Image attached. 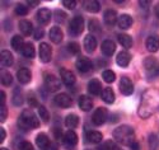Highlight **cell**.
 Wrapping results in <instances>:
<instances>
[{
    "label": "cell",
    "mask_w": 159,
    "mask_h": 150,
    "mask_svg": "<svg viewBox=\"0 0 159 150\" xmlns=\"http://www.w3.org/2000/svg\"><path fill=\"white\" fill-rule=\"evenodd\" d=\"M157 111H159V92L155 89H149L143 94L138 113L143 118H148Z\"/></svg>",
    "instance_id": "cell-1"
},
{
    "label": "cell",
    "mask_w": 159,
    "mask_h": 150,
    "mask_svg": "<svg viewBox=\"0 0 159 150\" xmlns=\"http://www.w3.org/2000/svg\"><path fill=\"white\" fill-rule=\"evenodd\" d=\"M113 139L117 143H121L122 145H127L130 146L132 143L135 141V131L131 126L129 125H121L117 129L113 130L112 132Z\"/></svg>",
    "instance_id": "cell-2"
},
{
    "label": "cell",
    "mask_w": 159,
    "mask_h": 150,
    "mask_svg": "<svg viewBox=\"0 0 159 150\" xmlns=\"http://www.w3.org/2000/svg\"><path fill=\"white\" fill-rule=\"evenodd\" d=\"M18 126L23 130H28V129H37L39 126V120L34 115L33 111L31 110H24L19 118H18Z\"/></svg>",
    "instance_id": "cell-3"
},
{
    "label": "cell",
    "mask_w": 159,
    "mask_h": 150,
    "mask_svg": "<svg viewBox=\"0 0 159 150\" xmlns=\"http://www.w3.org/2000/svg\"><path fill=\"white\" fill-rule=\"evenodd\" d=\"M144 67L148 76L155 78L159 76V61L155 57H147L144 60Z\"/></svg>",
    "instance_id": "cell-4"
},
{
    "label": "cell",
    "mask_w": 159,
    "mask_h": 150,
    "mask_svg": "<svg viewBox=\"0 0 159 150\" xmlns=\"http://www.w3.org/2000/svg\"><path fill=\"white\" fill-rule=\"evenodd\" d=\"M84 30V19L80 16L74 17L70 23H69V34H71L73 37L79 36Z\"/></svg>",
    "instance_id": "cell-5"
},
{
    "label": "cell",
    "mask_w": 159,
    "mask_h": 150,
    "mask_svg": "<svg viewBox=\"0 0 159 150\" xmlns=\"http://www.w3.org/2000/svg\"><path fill=\"white\" fill-rule=\"evenodd\" d=\"M107 118H108V112L104 107L97 108V110L93 112V115H92V122H93L96 126L103 125L104 122L107 121Z\"/></svg>",
    "instance_id": "cell-6"
},
{
    "label": "cell",
    "mask_w": 159,
    "mask_h": 150,
    "mask_svg": "<svg viewBox=\"0 0 159 150\" xmlns=\"http://www.w3.org/2000/svg\"><path fill=\"white\" fill-rule=\"evenodd\" d=\"M45 87L51 93L57 92L60 89V87H61L59 78H56L55 75H52V74H45Z\"/></svg>",
    "instance_id": "cell-7"
},
{
    "label": "cell",
    "mask_w": 159,
    "mask_h": 150,
    "mask_svg": "<svg viewBox=\"0 0 159 150\" xmlns=\"http://www.w3.org/2000/svg\"><path fill=\"white\" fill-rule=\"evenodd\" d=\"M38 56H39V60H41L42 62H45V64L51 61V59H52V48L50 47L48 43L42 42L41 45H39Z\"/></svg>",
    "instance_id": "cell-8"
},
{
    "label": "cell",
    "mask_w": 159,
    "mask_h": 150,
    "mask_svg": "<svg viewBox=\"0 0 159 150\" xmlns=\"http://www.w3.org/2000/svg\"><path fill=\"white\" fill-rule=\"evenodd\" d=\"M60 78L62 80V83L66 87H69V88L75 84V80H76L74 73L68 70V69H65V67H61V69H60Z\"/></svg>",
    "instance_id": "cell-9"
},
{
    "label": "cell",
    "mask_w": 159,
    "mask_h": 150,
    "mask_svg": "<svg viewBox=\"0 0 159 150\" xmlns=\"http://www.w3.org/2000/svg\"><path fill=\"white\" fill-rule=\"evenodd\" d=\"M118 88H120V92L124 95H131L134 93V84L132 81L127 78V76H122L120 80V84H118Z\"/></svg>",
    "instance_id": "cell-10"
},
{
    "label": "cell",
    "mask_w": 159,
    "mask_h": 150,
    "mask_svg": "<svg viewBox=\"0 0 159 150\" xmlns=\"http://www.w3.org/2000/svg\"><path fill=\"white\" fill-rule=\"evenodd\" d=\"M54 101H55V104L57 107H61V108H69L71 106V103H73L71 97H70L69 94H66V93L57 94L56 97L54 98Z\"/></svg>",
    "instance_id": "cell-11"
},
{
    "label": "cell",
    "mask_w": 159,
    "mask_h": 150,
    "mask_svg": "<svg viewBox=\"0 0 159 150\" xmlns=\"http://www.w3.org/2000/svg\"><path fill=\"white\" fill-rule=\"evenodd\" d=\"M75 66H76V69L80 71V73L85 74V73H88V71L92 70V61L88 57H82L80 56V57L76 60Z\"/></svg>",
    "instance_id": "cell-12"
},
{
    "label": "cell",
    "mask_w": 159,
    "mask_h": 150,
    "mask_svg": "<svg viewBox=\"0 0 159 150\" xmlns=\"http://www.w3.org/2000/svg\"><path fill=\"white\" fill-rule=\"evenodd\" d=\"M118 20V17H117V13L113 10V9H107L104 11L103 14V22L108 27H113Z\"/></svg>",
    "instance_id": "cell-13"
},
{
    "label": "cell",
    "mask_w": 159,
    "mask_h": 150,
    "mask_svg": "<svg viewBox=\"0 0 159 150\" xmlns=\"http://www.w3.org/2000/svg\"><path fill=\"white\" fill-rule=\"evenodd\" d=\"M101 50H102V53L104 56H112L115 53V51H116V45H115L113 41L106 39L101 45Z\"/></svg>",
    "instance_id": "cell-14"
},
{
    "label": "cell",
    "mask_w": 159,
    "mask_h": 150,
    "mask_svg": "<svg viewBox=\"0 0 159 150\" xmlns=\"http://www.w3.org/2000/svg\"><path fill=\"white\" fill-rule=\"evenodd\" d=\"M51 17H52V14L47 8H41L36 14V18L39 24H47L51 20Z\"/></svg>",
    "instance_id": "cell-15"
},
{
    "label": "cell",
    "mask_w": 159,
    "mask_h": 150,
    "mask_svg": "<svg viewBox=\"0 0 159 150\" xmlns=\"http://www.w3.org/2000/svg\"><path fill=\"white\" fill-rule=\"evenodd\" d=\"M17 79L20 84H28L32 79V74L27 67H22L17 71Z\"/></svg>",
    "instance_id": "cell-16"
},
{
    "label": "cell",
    "mask_w": 159,
    "mask_h": 150,
    "mask_svg": "<svg viewBox=\"0 0 159 150\" xmlns=\"http://www.w3.org/2000/svg\"><path fill=\"white\" fill-rule=\"evenodd\" d=\"M64 144L68 146L69 149L74 148L76 144H78V135L73 131V130H69L66 134H64Z\"/></svg>",
    "instance_id": "cell-17"
},
{
    "label": "cell",
    "mask_w": 159,
    "mask_h": 150,
    "mask_svg": "<svg viewBox=\"0 0 159 150\" xmlns=\"http://www.w3.org/2000/svg\"><path fill=\"white\" fill-rule=\"evenodd\" d=\"M78 104H79V108L84 112H88L93 108V101H92L88 95H80L78 99Z\"/></svg>",
    "instance_id": "cell-18"
},
{
    "label": "cell",
    "mask_w": 159,
    "mask_h": 150,
    "mask_svg": "<svg viewBox=\"0 0 159 150\" xmlns=\"http://www.w3.org/2000/svg\"><path fill=\"white\" fill-rule=\"evenodd\" d=\"M48 37H50V39H51L54 43H60L61 41H62L64 33H62V31H61L60 27L55 25V27H52V28L50 30V32H48Z\"/></svg>",
    "instance_id": "cell-19"
},
{
    "label": "cell",
    "mask_w": 159,
    "mask_h": 150,
    "mask_svg": "<svg viewBox=\"0 0 159 150\" xmlns=\"http://www.w3.org/2000/svg\"><path fill=\"white\" fill-rule=\"evenodd\" d=\"M14 62V57H13L11 52H9L8 50H3L2 53H0V64H2V67H9Z\"/></svg>",
    "instance_id": "cell-20"
},
{
    "label": "cell",
    "mask_w": 159,
    "mask_h": 150,
    "mask_svg": "<svg viewBox=\"0 0 159 150\" xmlns=\"http://www.w3.org/2000/svg\"><path fill=\"white\" fill-rule=\"evenodd\" d=\"M83 8L89 13H98L101 10V4L97 0H84L82 3Z\"/></svg>",
    "instance_id": "cell-21"
},
{
    "label": "cell",
    "mask_w": 159,
    "mask_h": 150,
    "mask_svg": "<svg viewBox=\"0 0 159 150\" xmlns=\"http://www.w3.org/2000/svg\"><path fill=\"white\" fill-rule=\"evenodd\" d=\"M36 144H37V146H38L39 149H42V150L48 149V148H50V145H51L48 136H47L46 134H43V132L38 134V135L36 136Z\"/></svg>",
    "instance_id": "cell-22"
},
{
    "label": "cell",
    "mask_w": 159,
    "mask_h": 150,
    "mask_svg": "<svg viewBox=\"0 0 159 150\" xmlns=\"http://www.w3.org/2000/svg\"><path fill=\"white\" fill-rule=\"evenodd\" d=\"M132 23H134V20H132V18L129 14H121L117 20L118 28H121V30H129L132 25Z\"/></svg>",
    "instance_id": "cell-23"
},
{
    "label": "cell",
    "mask_w": 159,
    "mask_h": 150,
    "mask_svg": "<svg viewBox=\"0 0 159 150\" xmlns=\"http://www.w3.org/2000/svg\"><path fill=\"white\" fill-rule=\"evenodd\" d=\"M83 45H84L85 51L89 52V53H92V52H94V50H96V47H97V39H96L94 36L88 34V36H85V38H84V43H83Z\"/></svg>",
    "instance_id": "cell-24"
},
{
    "label": "cell",
    "mask_w": 159,
    "mask_h": 150,
    "mask_svg": "<svg viewBox=\"0 0 159 150\" xmlns=\"http://www.w3.org/2000/svg\"><path fill=\"white\" fill-rule=\"evenodd\" d=\"M130 61H131V56H130V53L127 51H121L117 55V57H116L117 65L121 66V67H127L129 64H130Z\"/></svg>",
    "instance_id": "cell-25"
},
{
    "label": "cell",
    "mask_w": 159,
    "mask_h": 150,
    "mask_svg": "<svg viewBox=\"0 0 159 150\" xmlns=\"http://www.w3.org/2000/svg\"><path fill=\"white\" fill-rule=\"evenodd\" d=\"M145 45H147L148 51L157 52L159 50V36H157V34L149 36L148 39H147V43H145Z\"/></svg>",
    "instance_id": "cell-26"
},
{
    "label": "cell",
    "mask_w": 159,
    "mask_h": 150,
    "mask_svg": "<svg viewBox=\"0 0 159 150\" xmlns=\"http://www.w3.org/2000/svg\"><path fill=\"white\" fill-rule=\"evenodd\" d=\"M88 92L92 95H99L103 90H102V85H101V81L97 79H92L89 83H88Z\"/></svg>",
    "instance_id": "cell-27"
},
{
    "label": "cell",
    "mask_w": 159,
    "mask_h": 150,
    "mask_svg": "<svg viewBox=\"0 0 159 150\" xmlns=\"http://www.w3.org/2000/svg\"><path fill=\"white\" fill-rule=\"evenodd\" d=\"M85 139H87V143L99 144L103 139V135L99 131H87L85 132Z\"/></svg>",
    "instance_id": "cell-28"
},
{
    "label": "cell",
    "mask_w": 159,
    "mask_h": 150,
    "mask_svg": "<svg viewBox=\"0 0 159 150\" xmlns=\"http://www.w3.org/2000/svg\"><path fill=\"white\" fill-rule=\"evenodd\" d=\"M19 31H20L24 36H30V34H32V32H33V25H32V23H31L30 20L23 19V20L19 22Z\"/></svg>",
    "instance_id": "cell-29"
},
{
    "label": "cell",
    "mask_w": 159,
    "mask_h": 150,
    "mask_svg": "<svg viewBox=\"0 0 159 150\" xmlns=\"http://www.w3.org/2000/svg\"><path fill=\"white\" fill-rule=\"evenodd\" d=\"M79 125V117L75 113H70L65 118V126L68 129H76Z\"/></svg>",
    "instance_id": "cell-30"
},
{
    "label": "cell",
    "mask_w": 159,
    "mask_h": 150,
    "mask_svg": "<svg viewBox=\"0 0 159 150\" xmlns=\"http://www.w3.org/2000/svg\"><path fill=\"white\" fill-rule=\"evenodd\" d=\"M102 99L103 102H106L107 104H111L115 102V92L112 90V88H104L102 92Z\"/></svg>",
    "instance_id": "cell-31"
},
{
    "label": "cell",
    "mask_w": 159,
    "mask_h": 150,
    "mask_svg": "<svg viewBox=\"0 0 159 150\" xmlns=\"http://www.w3.org/2000/svg\"><path fill=\"white\" fill-rule=\"evenodd\" d=\"M10 45H11L13 50H16V51H22V48L24 47L25 43H24V41H23V37L19 36V34H17V36H14V37L11 38Z\"/></svg>",
    "instance_id": "cell-32"
},
{
    "label": "cell",
    "mask_w": 159,
    "mask_h": 150,
    "mask_svg": "<svg viewBox=\"0 0 159 150\" xmlns=\"http://www.w3.org/2000/svg\"><path fill=\"white\" fill-rule=\"evenodd\" d=\"M22 55L24 56V57H27V59H33L34 57V55H36V51H34V47H33V45L32 43H30V42H27L24 45V47L22 48Z\"/></svg>",
    "instance_id": "cell-33"
},
{
    "label": "cell",
    "mask_w": 159,
    "mask_h": 150,
    "mask_svg": "<svg viewBox=\"0 0 159 150\" xmlns=\"http://www.w3.org/2000/svg\"><path fill=\"white\" fill-rule=\"evenodd\" d=\"M117 39H118V42L121 43L122 47L131 48V46H132V38H131V36L125 34V33H121V34L117 36Z\"/></svg>",
    "instance_id": "cell-34"
},
{
    "label": "cell",
    "mask_w": 159,
    "mask_h": 150,
    "mask_svg": "<svg viewBox=\"0 0 159 150\" xmlns=\"http://www.w3.org/2000/svg\"><path fill=\"white\" fill-rule=\"evenodd\" d=\"M149 150H159V136L155 134H150L148 139Z\"/></svg>",
    "instance_id": "cell-35"
},
{
    "label": "cell",
    "mask_w": 159,
    "mask_h": 150,
    "mask_svg": "<svg viewBox=\"0 0 159 150\" xmlns=\"http://www.w3.org/2000/svg\"><path fill=\"white\" fill-rule=\"evenodd\" d=\"M37 111H38V116L43 122H48L50 121V112L47 111V108L45 106H38L37 107Z\"/></svg>",
    "instance_id": "cell-36"
},
{
    "label": "cell",
    "mask_w": 159,
    "mask_h": 150,
    "mask_svg": "<svg viewBox=\"0 0 159 150\" xmlns=\"http://www.w3.org/2000/svg\"><path fill=\"white\" fill-rule=\"evenodd\" d=\"M102 78H103V80L106 81V83H113V81L116 80V74L112 70H104L102 73Z\"/></svg>",
    "instance_id": "cell-37"
},
{
    "label": "cell",
    "mask_w": 159,
    "mask_h": 150,
    "mask_svg": "<svg viewBox=\"0 0 159 150\" xmlns=\"http://www.w3.org/2000/svg\"><path fill=\"white\" fill-rule=\"evenodd\" d=\"M11 102H13V104L17 106V107L23 104V95H22V93H20V90H19V89H16L14 94H13Z\"/></svg>",
    "instance_id": "cell-38"
},
{
    "label": "cell",
    "mask_w": 159,
    "mask_h": 150,
    "mask_svg": "<svg viewBox=\"0 0 159 150\" xmlns=\"http://www.w3.org/2000/svg\"><path fill=\"white\" fill-rule=\"evenodd\" d=\"M11 83H13V76H11V74L3 70V71H2V84L5 85V87H9Z\"/></svg>",
    "instance_id": "cell-39"
},
{
    "label": "cell",
    "mask_w": 159,
    "mask_h": 150,
    "mask_svg": "<svg viewBox=\"0 0 159 150\" xmlns=\"http://www.w3.org/2000/svg\"><path fill=\"white\" fill-rule=\"evenodd\" d=\"M117 149H118V146L113 141H111V140L103 143L102 145H99L97 148V150H117Z\"/></svg>",
    "instance_id": "cell-40"
},
{
    "label": "cell",
    "mask_w": 159,
    "mask_h": 150,
    "mask_svg": "<svg viewBox=\"0 0 159 150\" xmlns=\"http://www.w3.org/2000/svg\"><path fill=\"white\" fill-rule=\"evenodd\" d=\"M88 28L90 32H99L101 31V24L97 19H90L88 23Z\"/></svg>",
    "instance_id": "cell-41"
},
{
    "label": "cell",
    "mask_w": 159,
    "mask_h": 150,
    "mask_svg": "<svg viewBox=\"0 0 159 150\" xmlns=\"http://www.w3.org/2000/svg\"><path fill=\"white\" fill-rule=\"evenodd\" d=\"M16 13L19 17H24L28 14V7H25L24 4H18L16 7Z\"/></svg>",
    "instance_id": "cell-42"
},
{
    "label": "cell",
    "mask_w": 159,
    "mask_h": 150,
    "mask_svg": "<svg viewBox=\"0 0 159 150\" xmlns=\"http://www.w3.org/2000/svg\"><path fill=\"white\" fill-rule=\"evenodd\" d=\"M68 50L73 55H78V53L80 52V46L76 42H70V43H68Z\"/></svg>",
    "instance_id": "cell-43"
},
{
    "label": "cell",
    "mask_w": 159,
    "mask_h": 150,
    "mask_svg": "<svg viewBox=\"0 0 159 150\" xmlns=\"http://www.w3.org/2000/svg\"><path fill=\"white\" fill-rule=\"evenodd\" d=\"M62 5H64L66 9L73 10V9H75V7H76V2H75V0H62Z\"/></svg>",
    "instance_id": "cell-44"
},
{
    "label": "cell",
    "mask_w": 159,
    "mask_h": 150,
    "mask_svg": "<svg viewBox=\"0 0 159 150\" xmlns=\"http://www.w3.org/2000/svg\"><path fill=\"white\" fill-rule=\"evenodd\" d=\"M55 16H56V18H55L56 22H60V23H62L65 20V18H66V14L61 10H55Z\"/></svg>",
    "instance_id": "cell-45"
},
{
    "label": "cell",
    "mask_w": 159,
    "mask_h": 150,
    "mask_svg": "<svg viewBox=\"0 0 159 150\" xmlns=\"http://www.w3.org/2000/svg\"><path fill=\"white\" fill-rule=\"evenodd\" d=\"M19 150H33V146L30 141H22L19 144Z\"/></svg>",
    "instance_id": "cell-46"
},
{
    "label": "cell",
    "mask_w": 159,
    "mask_h": 150,
    "mask_svg": "<svg viewBox=\"0 0 159 150\" xmlns=\"http://www.w3.org/2000/svg\"><path fill=\"white\" fill-rule=\"evenodd\" d=\"M54 134H55V138H56L57 140H60V141H64V136H65V135H62V131H61V129H59V127H55V129H54Z\"/></svg>",
    "instance_id": "cell-47"
},
{
    "label": "cell",
    "mask_w": 159,
    "mask_h": 150,
    "mask_svg": "<svg viewBox=\"0 0 159 150\" xmlns=\"http://www.w3.org/2000/svg\"><path fill=\"white\" fill-rule=\"evenodd\" d=\"M0 113H2V116H0V121L2 122H4L5 121V118H7V107H5V104H2L0 106Z\"/></svg>",
    "instance_id": "cell-48"
},
{
    "label": "cell",
    "mask_w": 159,
    "mask_h": 150,
    "mask_svg": "<svg viewBox=\"0 0 159 150\" xmlns=\"http://www.w3.org/2000/svg\"><path fill=\"white\" fill-rule=\"evenodd\" d=\"M43 30L42 28H37V30H34V32H33V37H34V39H41L42 37H43Z\"/></svg>",
    "instance_id": "cell-49"
},
{
    "label": "cell",
    "mask_w": 159,
    "mask_h": 150,
    "mask_svg": "<svg viewBox=\"0 0 159 150\" xmlns=\"http://www.w3.org/2000/svg\"><path fill=\"white\" fill-rule=\"evenodd\" d=\"M28 103H30V106H32V107H38L37 99H36V97H34V94H33V93L30 94V97H28Z\"/></svg>",
    "instance_id": "cell-50"
},
{
    "label": "cell",
    "mask_w": 159,
    "mask_h": 150,
    "mask_svg": "<svg viewBox=\"0 0 159 150\" xmlns=\"http://www.w3.org/2000/svg\"><path fill=\"white\" fill-rule=\"evenodd\" d=\"M129 148H130L131 150H139V149H140V144H139V143H138V141L135 140V141L132 143V144H131V145H130Z\"/></svg>",
    "instance_id": "cell-51"
},
{
    "label": "cell",
    "mask_w": 159,
    "mask_h": 150,
    "mask_svg": "<svg viewBox=\"0 0 159 150\" xmlns=\"http://www.w3.org/2000/svg\"><path fill=\"white\" fill-rule=\"evenodd\" d=\"M5 136H7V134H5V130L2 127V129H0V143H3V141L5 140Z\"/></svg>",
    "instance_id": "cell-52"
},
{
    "label": "cell",
    "mask_w": 159,
    "mask_h": 150,
    "mask_svg": "<svg viewBox=\"0 0 159 150\" xmlns=\"http://www.w3.org/2000/svg\"><path fill=\"white\" fill-rule=\"evenodd\" d=\"M139 5L143 8H148V5H150V2H139Z\"/></svg>",
    "instance_id": "cell-53"
},
{
    "label": "cell",
    "mask_w": 159,
    "mask_h": 150,
    "mask_svg": "<svg viewBox=\"0 0 159 150\" xmlns=\"http://www.w3.org/2000/svg\"><path fill=\"white\" fill-rule=\"evenodd\" d=\"M154 13H155V16L159 18V3L155 5V8H154Z\"/></svg>",
    "instance_id": "cell-54"
},
{
    "label": "cell",
    "mask_w": 159,
    "mask_h": 150,
    "mask_svg": "<svg viewBox=\"0 0 159 150\" xmlns=\"http://www.w3.org/2000/svg\"><path fill=\"white\" fill-rule=\"evenodd\" d=\"M27 4H28V5H31V7L33 8V7H37V5L39 4V2H28Z\"/></svg>",
    "instance_id": "cell-55"
},
{
    "label": "cell",
    "mask_w": 159,
    "mask_h": 150,
    "mask_svg": "<svg viewBox=\"0 0 159 150\" xmlns=\"http://www.w3.org/2000/svg\"><path fill=\"white\" fill-rule=\"evenodd\" d=\"M2 104H5V93L2 92Z\"/></svg>",
    "instance_id": "cell-56"
},
{
    "label": "cell",
    "mask_w": 159,
    "mask_h": 150,
    "mask_svg": "<svg viewBox=\"0 0 159 150\" xmlns=\"http://www.w3.org/2000/svg\"><path fill=\"white\" fill-rule=\"evenodd\" d=\"M50 148H51V150H57V149H56L57 146H56L55 144H51V145H50Z\"/></svg>",
    "instance_id": "cell-57"
},
{
    "label": "cell",
    "mask_w": 159,
    "mask_h": 150,
    "mask_svg": "<svg viewBox=\"0 0 159 150\" xmlns=\"http://www.w3.org/2000/svg\"><path fill=\"white\" fill-rule=\"evenodd\" d=\"M2 150H9V149H7V148H2Z\"/></svg>",
    "instance_id": "cell-58"
},
{
    "label": "cell",
    "mask_w": 159,
    "mask_h": 150,
    "mask_svg": "<svg viewBox=\"0 0 159 150\" xmlns=\"http://www.w3.org/2000/svg\"><path fill=\"white\" fill-rule=\"evenodd\" d=\"M117 150H121V149H120V148H118V149H117Z\"/></svg>",
    "instance_id": "cell-59"
},
{
    "label": "cell",
    "mask_w": 159,
    "mask_h": 150,
    "mask_svg": "<svg viewBox=\"0 0 159 150\" xmlns=\"http://www.w3.org/2000/svg\"><path fill=\"white\" fill-rule=\"evenodd\" d=\"M87 150H89V149H87Z\"/></svg>",
    "instance_id": "cell-60"
}]
</instances>
